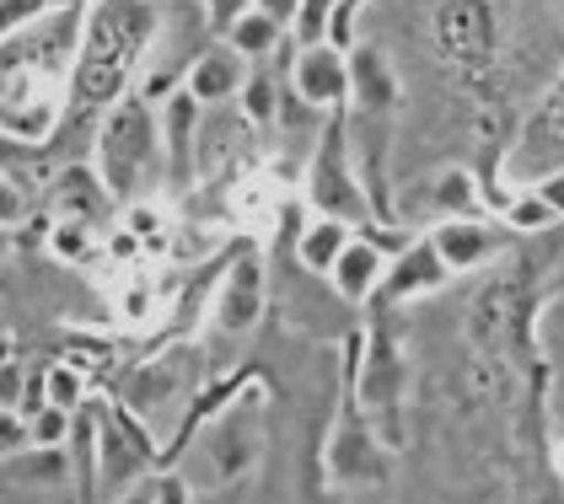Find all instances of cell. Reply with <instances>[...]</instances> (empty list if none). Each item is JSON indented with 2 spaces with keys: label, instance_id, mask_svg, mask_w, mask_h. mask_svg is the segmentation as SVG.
<instances>
[{
  "label": "cell",
  "instance_id": "1",
  "mask_svg": "<svg viewBox=\"0 0 564 504\" xmlns=\"http://www.w3.org/2000/svg\"><path fill=\"white\" fill-rule=\"evenodd\" d=\"M145 28H151V17H145L140 6H108V11L97 17L87 54H82V102H108V97L119 91L130 59L140 54Z\"/></svg>",
  "mask_w": 564,
  "mask_h": 504
},
{
  "label": "cell",
  "instance_id": "2",
  "mask_svg": "<svg viewBox=\"0 0 564 504\" xmlns=\"http://www.w3.org/2000/svg\"><path fill=\"white\" fill-rule=\"evenodd\" d=\"M435 33H441V48L463 65H478L489 54V11L484 0H446L441 17H435Z\"/></svg>",
  "mask_w": 564,
  "mask_h": 504
},
{
  "label": "cell",
  "instance_id": "3",
  "mask_svg": "<svg viewBox=\"0 0 564 504\" xmlns=\"http://www.w3.org/2000/svg\"><path fill=\"white\" fill-rule=\"evenodd\" d=\"M302 91L306 97H334V91H339V65H334V54H306L302 59Z\"/></svg>",
  "mask_w": 564,
  "mask_h": 504
},
{
  "label": "cell",
  "instance_id": "4",
  "mask_svg": "<svg viewBox=\"0 0 564 504\" xmlns=\"http://www.w3.org/2000/svg\"><path fill=\"white\" fill-rule=\"evenodd\" d=\"M377 280V252H366V248H349L345 258H339V285H345L349 295H360L366 285Z\"/></svg>",
  "mask_w": 564,
  "mask_h": 504
},
{
  "label": "cell",
  "instance_id": "5",
  "mask_svg": "<svg viewBox=\"0 0 564 504\" xmlns=\"http://www.w3.org/2000/svg\"><path fill=\"white\" fill-rule=\"evenodd\" d=\"M484 248H489V237H484V231H474V226H452V231L441 237V252H446V263H474Z\"/></svg>",
  "mask_w": 564,
  "mask_h": 504
},
{
  "label": "cell",
  "instance_id": "6",
  "mask_svg": "<svg viewBox=\"0 0 564 504\" xmlns=\"http://www.w3.org/2000/svg\"><path fill=\"white\" fill-rule=\"evenodd\" d=\"M237 81V70H231V59H210V65H205V70H199V91H205V97H220V91H226V86Z\"/></svg>",
  "mask_w": 564,
  "mask_h": 504
},
{
  "label": "cell",
  "instance_id": "7",
  "mask_svg": "<svg viewBox=\"0 0 564 504\" xmlns=\"http://www.w3.org/2000/svg\"><path fill=\"white\" fill-rule=\"evenodd\" d=\"M339 248V231L334 226H323V231H312V242H306V263H317V269H328V258Z\"/></svg>",
  "mask_w": 564,
  "mask_h": 504
},
{
  "label": "cell",
  "instance_id": "8",
  "mask_svg": "<svg viewBox=\"0 0 564 504\" xmlns=\"http://www.w3.org/2000/svg\"><path fill=\"white\" fill-rule=\"evenodd\" d=\"M517 220L521 226H543V220H549V205H521Z\"/></svg>",
  "mask_w": 564,
  "mask_h": 504
},
{
  "label": "cell",
  "instance_id": "9",
  "mask_svg": "<svg viewBox=\"0 0 564 504\" xmlns=\"http://www.w3.org/2000/svg\"><path fill=\"white\" fill-rule=\"evenodd\" d=\"M70 386H76V381L65 376V371H54V403H70V397H76Z\"/></svg>",
  "mask_w": 564,
  "mask_h": 504
},
{
  "label": "cell",
  "instance_id": "10",
  "mask_svg": "<svg viewBox=\"0 0 564 504\" xmlns=\"http://www.w3.org/2000/svg\"><path fill=\"white\" fill-rule=\"evenodd\" d=\"M0 446H17V429L11 424H0Z\"/></svg>",
  "mask_w": 564,
  "mask_h": 504
}]
</instances>
